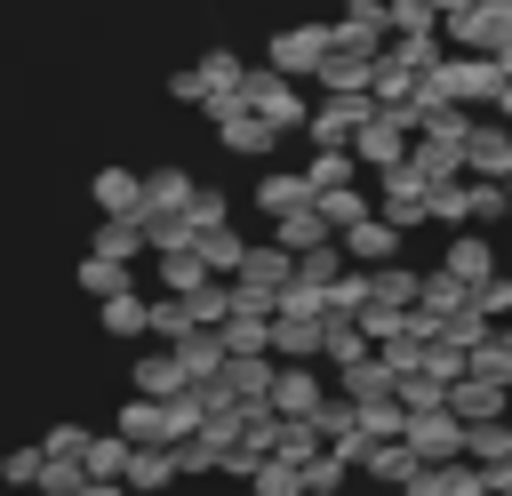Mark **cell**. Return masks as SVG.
Returning a JSON list of instances; mask_svg holds the SVG:
<instances>
[{
    "label": "cell",
    "mask_w": 512,
    "mask_h": 496,
    "mask_svg": "<svg viewBox=\"0 0 512 496\" xmlns=\"http://www.w3.org/2000/svg\"><path fill=\"white\" fill-rule=\"evenodd\" d=\"M440 80H448V104H488V112H504L512 104V48H496V56H440Z\"/></svg>",
    "instance_id": "cell-1"
},
{
    "label": "cell",
    "mask_w": 512,
    "mask_h": 496,
    "mask_svg": "<svg viewBox=\"0 0 512 496\" xmlns=\"http://www.w3.org/2000/svg\"><path fill=\"white\" fill-rule=\"evenodd\" d=\"M440 48H472V56H496L512 48V0H464L440 16Z\"/></svg>",
    "instance_id": "cell-2"
},
{
    "label": "cell",
    "mask_w": 512,
    "mask_h": 496,
    "mask_svg": "<svg viewBox=\"0 0 512 496\" xmlns=\"http://www.w3.org/2000/svg\"><path fill=\"white\" fill-rule=\"evenodd\" d=\"M368 112H376V104H368V88H320V104H304V120H296V128H304L312 144H352V128H360Z\"/></svg>",
    "instance_id": "cell-3"
},
{
    "label": "cell",
    "mask_w": 512,
    "mask_h": 496,
    "mask_svg": "<svg viewBox=\"0 0 512 496\" xmlns=\"http://www.w3.org/2000/svg\"><path fill=\"white\" fill-rule=\"evenodd\" d=\"M240 104H248V112H264L272 128H296V120H304V88H296L288 72H272V64L240 72Z\"/></svg>",
    "instance_id": "cell-4"
},
{
    "label": "cell",
    "mask_w": 512,
    "mask_h": 496,
    "mask_svg": "<svg viewBox=\"0 0 512 496\" xmlns=\"http://www.w3.org/2000/svg\"><path fill=\"white\" fill-rule=\"evenodd\" d=\"M400 440H408V456H416V464L464 456V424L448 416V400H440V408H408V416H400Z\"/></svg>",
    "instance_id": "cell-5"
},
{
    "label": "cell",
    "mask_w": 512,
    "mask_h": 496,
    "mask_svg": "<svg viewBox=\"0 0 512 496\" xmlns=\"http://www.w3.org/2000/svg\"><path fill=\"white\" fill-rule=\"evenodd\" d=\"M368 64H376V40L328 32V40H320V64H312V80H320V88H368Z\"/></svg>",
    "instance_id": "cell-6"
},
{
    "label": "cell",
    "mask_w": 512,
    "mask_h": 496,
    "mask_svg": "<svg viewBox=\"0 0 512 496\" xmlns=\"http://www.w3.org/2000/svg\"><path fill=\"white\" fill-rule=\"evenodd\" d=\"M216 144H224L232 160H272L280 128H272L264 112H248V104H224V112H216Z\"/></svg>",
    "instance_id": "cell-7"
},
{
    "label": "cell",
    "mask_w": 512,
    "mask_h": 496,
    "mask_svg": "<svg viewBox=\"0 0 512 496\" xmlns=\"http://www.w3.org/2000/svg\"><path fill=\"white\" fill-rule=\"evenodd\" d=\"M336 248H344V264H384V256H400V248H408V232H400V224H384V216L368 208V216L336 224Z\"/></svg>",
    "instance_id": "cell-8"
},
{
    "label": "cell",
    "mask_w": 512,
    "mask_h": 496,
    "mask_svg": "<svg viewBox=\"0 0 512 496\" xmlns=\"http://www.w3.org/2000/svg\"><path fill=\"white\" fill-rule=\"evenodd\" d=\"M456 160H464L472 176H512V128H504V120H464Z\"/></svg>",
    "instance_id": "cell-9"
},
{
    "label": "cell",
    "mask_w": 512,
    "mask_h": 496,
    "mask_svg": "<svg viewBox=\"0 0 512 496\" xmlns=\"http://www.w3.org/2000/svg\"><path fill=\"white\" fill-rule=\"evenodd\" d=\"M320 40H328V24H288V32H272V72H288V80H312V64H320Z\"/></svg>",
    "instance_id": "cell-10"
},
{
    "label": "cell",
    "mask_w": 512,
    "mask_h": 496,
    "mask_svg": "<svg viewBox=\"0 0 512 496\" xmlns=\"http://www.w3.org/2000/svg\"><path fill=\"white\" fill-rule=\"evenodd\" d=\"M264 352H272V360H320V320L272 312V320H264Z\"/></svg>",
    "instance_id": "cell-11"
},
{
    "label": "cell",
    "mask_w": 512,
    "mask_h": 496,
    "mask_svg": "<svg viewBox=\"0 0 512 496\" xmlns=\"http://www.w3.org/2000/svg\"><path fill=\"white\" fill-rule=\"evenodd\" d=\"M232 280H240V288H288V280H296V256H288V248H272V240H264V248L248 240V248H240V264H232Z\"/></svg>",
    "instance_id": "cell-12"
},
{
    "label": "cell",
    "mask_w": 512,
    "mask_h": 496,
    "mask_svg": "<svg viewBox=\"0 0 512 496\" xmlns=\"http://www.w3.org/2000/svg\"><path fill=\"white\" fill-rule=\"evenodd\" d=\"M120 488H128V496H160V488H176V456H168V448H128Z\"/></svg>",
    "instance_id": "cell-13"
},
{
    "label": "cell",
    "mask_w": 512,
    "mask_h": 496,
    "mask_svg": "<svg viewBox=\"0 0 512 496\" xmlns=\"http://www.w3.org/2000/svg\"><path fill=\"white\" fill-rule=\"evenodd\" d=\"M184 192H192V176H184V168H152V176H144V200H136V224L176 216V208H184Z\"/></svg>",
    "instance_id": "cell-14"
},
{
    "label": "cell",
    "mask_w": 512,
    "mask_h": 496,
    "mask_svg": "<svg viewBox=\"0 0 512 496\" xmlns=\"http://www.w3.org/2000/svg\"><path fill=\"white\" fill-rule=\"evenodd\" d=\"M448 416H456V424L504 416V384H488V376H456V384H448Z\"/></svg>",
    "instance_id": "cell-15"
},
{
    "label": "cell",
    "mask_w": 512,
    "mask_h": 496,
    "mask_svg": "<svg viewBox=\"0 0 512 496\" xmlns=\"http://www.w3.org/2000/svg\"><path fill=\"white\" fill-rule=\"evenodd\" d=\"M368 208H376V200H368V184H352V176H344V184H320V192H312V216H320L328 232H336V224H352V216H368Z\"/></svg>",
    "instance_id": "cell-16"
},
{
    "label": "cell",
    "mask_w": 512,
    "mask_h": 496,
    "mask_svg": "<svg viewBox=\"0 0 512 496\" xmlns=\"http://www.w3.org/2000/svg\"><path fill=\"white\" fill-rule=\"evenodd\" d=\"M96 320H104V336H144V288L128 280V288H112V296H96Z\"/></svg>",
    "instance_id": "cell-17"
},
{
    "label": "cell",
    "mask_w": 512,
    "mask_h": 496,
    "mask_svg": "<svg viewBox=\"0 0 512 496\" xmlns=\"http://www.w3.org/2000/svg\"><path fill=\"white\" fill-rule=\"evenodd\" d=\"M464 376H488V384H504V392H512V336H504V328H488L480 344H464Z\"/></svg>",
    "instance_id": "cell-18"
},
{
    "label": "cell",
    "mask_w": 512,
    "mask_h": 496,
    "mask_svg": "<svg viewBox=\"0 0 512 496\" xmlns=\"http://www.w3.org/2000/svg\"><path fill=\"white\" fill-rule=\"evenodd\" d=\"M128 384H136L144 400H168V392L184 384V368H176V352H168V344H152V352H136V368H128Z\"/></svg>",
    "instance_id": "cell-19"
},
{
    "label": "cell",
    "mask_w": 512,
    "mask_h": 496,
    "mask_svg": "<svg viewBox=\"0 0 512 496\" xmlns=\"http://www.w3.org/2000/svg\"><path fill=\"white\" fill-rule=\"evenodd\" d=\"M120 440H128V448H168V424H160V400H144V392H128V400H120Z\"/></svg>",
    "instance_id": "cell-20"
},
{
    "label": "cell",
    "mask_w": 512,
    "mask_h": 496,
    "mask_svg": "<svg viewBox=\"0 0 512 496\" xmlns=\"http://www.w3.org/2000/svg\"><path fill=\"white\" fill-rule=\"evenodd\" d=\"M448 272H456L464 288L488 280V272H496V240H488V232H456V240H448Z\"/></svg>",
    "instance_id": "cell-21"
},
{
    "label": "cell",
    "mask_w": 512,
    "mask_h": 496,
    "mask_svg": "<svg viewBox=\"0 0 512 496\" xmlns=\"http://www.w3.org/2000/svg\"><path fill=\"white\" fill-rule=\"evenodd\" d=\"M168 352H176L184 384H192V376H216V368H224V344H216V328H184V336H176Z\"/></svg>",
    "instance_id": "cell-22"
},
{
    "label": "cell",
    "mask_w": 512,
    "mask_h": 496,
    "mask_svg": "<svg viewBox=\"0 0 512 496\" xmlns=\"http://www.w3.org/2000/svg\"><path fill=\"white\" fill-rule=\"evenodd\" d=\"M136 200H144V176L136 168H96V208L104 216H136Z\"/></svg>",
    "instance_id": "cell-23"
},
{
    "label": "cell",
    "mask_w": 512,
    "mask_h": 496,
    "mask_svg": "<svg viewBox=\"0 0 512 496\" xmlns=\"http://www.w3.org/2000/svg\"><path fill=\"white\" fill-rule=\"evenodd\" d=\"M304 200H312V184H304L296 168H264V176H256V208H264V216H280V208H304Z\"/></svg>",
    "instance_id": "cell-24"
},
{
    "label": "cell",
    "mask_w": 512,
    "mask_h": 496,
    "mask_svg": "<svg viewBox=\"0 0 512 496\" xmlns=\"http://www.w3.org/2000/svg\"><path fill=\"white\" fill-rule=\"evenodd\" d=\"M192 248H200V272H216V280H232V264H240V232L232 224H208V232H192Z\"/></svg>",
    "instance_id": "cell-25"
},
{
    "label": "cell",
    "mask_w": 512,
    "mask_h": 496,
    "mask_svg": "<svg viewBox=\"0 0 512 496\" xmlns=\"http://www.w3.org/2000/svg\"><path fill=\"white\" fill-rule=\"evenodd\" d=\"M464 456H472V464H512V424H504V416L464 424Z\"/></svg>",
    "instance_id": "cell-26"
},
{
    "label": "cell",
    "mask_w": 512,
    "mask_h": 496,
    "mask_svg": "<svg viewBox=\"0 0 512 496\" xmlns=\"http://www.w3.org/2000/svg\"><path fill=\"white\" fill-rule=\"evenodd\" d=\"M176 224H184V232H208V224H232V200H224L216 184H192V192H184V208H176Z\"/></svg>",
    "instance_id": "cell-27"
},
{
    "label": "cell",
    "mask_w": 512,
    "mask_h": 496,
    "mask_svg": "<svg viewBox=\"0 0 512 496\" xmlns=\"http://www.w3.org/2000/svg\"><path fill=\"white\" fill-rule=\"evenodd\" d=\"M152 256H160V288H168V296H184L192 280H208V272H200V248H192V240H168V248H152Z\"/></svg>",
    "instance_id": "cell-28"
},
{
    "label": "cell",
    "mask_w": 512,
    "mask_h": 496,
    "mask_svg": "<svg viewBox=\"0 0 512 496\" xmlns=\"http://www.w3.org/2000/svg\"><path fill=\"white\" fill-rule=\"evenodd\" d=\"M120 464H128V440L120 432H88L80 440V472L88 480H120Z\"/></svg>",
    "instance_id": "cell-29"
},
{
    "label": "cell",
    "mask_w": 512,
    "mask_h": 496,
    "mask_svg": "<svg viewBox=\"0 0 512 496\" xmlns=\"http://www.w3.org/2000/svg\"><path fill=\"white\" fill-rule=\"evenodd\" d=\"M320 232H328V224L312 216V200H304V208H280V216H272V248H288V256H296V248H312Z\"/></svg>",
    "instance_id": "cell-30"
},
{
    "label": "cell",
    "mask_w": 512,
    "mask_h": 496,
    "mask_svg": "<svg viewBox=\"0 0 512 496\" xmlns=\"http://www.w3.org/2000/svg\"><path fill=\"white\" fill-rule=\"evenodd\" d=\"M96 256L136 264V256H144V224H136V216H104V224H96Z\"/></svg>",
    "instance_id": "cell-31"
},
{
    "label": "cell",
    "mask_w": 512,
    "mask_h": 496,
    "mask_svg": "<svg viewBox=\"0 0 512 496\" xmlns=\"http://www.w3.org/2000/svg\"><path fill=\"white\" fill-rule=\"evenodd\" d=\"M296 480H304V488H312V496H336V488H344V480H352V464H344V456H336V448H312V456H304V464H296Z\"/></svg>",
    "instance_id": "cell-32"
},
{
    "label": "cell",
    "mask_w": 512,
    "mask_h": 496,
    "mask_svg": "<svg viewBox=\"0 0 512 496\" xmlns=\"http://www.w3.org/2000/svg\"><path fill=\"white\" fill-rule=\"evenodd\" d=\"M248 496H304V480H296L288 456H256L248 464Z\"/></svg>",
    "instance_id": "cell-33"
},
{
    "label": "cell",
    "mask_w": 512,
    "mask_h": 496,
    "mask_svg": "<svg viewBox=\"0 0 512 496\" xmlns=\"http://www.w3.org/2000/svg\"><path fill=\"white\" fill-rule=\"evenodd\" d=\"M392 400H400V416H408V408H440V400H448V384H440V376H424V368H400V376H392Z\"/></svg>",
    "instance_id": "cell-34"
},
{
    "label": "cell",
    "mask_w": 512,
    "mask_h": 496,
    "mask_svg": "<svg viewBox=\"0 0 512 496\" xmlns=\"http://www.w3.org/2000/svg\"><path fill=\"white\" fill-rule=\"evenodd\" d=\"M344 176H360V160H352L344 144H312V168H304V184L320 192V184H344Z\"/></svg>",
    "instance_id": "cell-35"
},
{
    "label": "cell",
    "mask_w": 512,
    "mask_h": 496,
    "mask_svg": "<svg viewBox=\"0 0 512 496\" xmlns=\"http://www.w3.org/2000/svg\"><path fill=\"white\" fill-rule=\"evenodd\" d=\"M192 72H200V96H208V88H232V96H240V72H248V64H240L232 48H208Z\"/></svg>",
    "instance_id": "cell-36"
},
{
    "label": "cell",
    "mask_w": 512,
    "mask_h": 496,
    "mask_svg": "<svg viewBox=\"0 0 512 496\" xmlns=\"http://www.w3.org/2000/svg\"><path fill=\"white\" fill-rule=\"evenodd\" d=\"M336 264H344V248H336V232H320L312 248H296V280H312V288H320V280H328Z\"/></svg>",
    "instance_id": "cell-37"
},
{
    "label": "cell",
    "mask_w": 512,
    "mask_h": 496,
    "mask_svg": "<svg viewBox=\"0 0 512 496\" xmlns=\"http://www.w3.org/2000/svg\"><path fill=\"white\" fill-rule=\"evenodd\" d=\"M80 288H88V296H112V288H128V264L88 248V256H80Z\"/></svg>",
    "instance_id": "cell-38"
},
{
    "label": "cell",
    "mask_w": 512,
    "mask_h": 496,
    "mask_svg": "<svg viewBox=\"0 0 512 496\" xmlns=\"http://www.w3.org/2000/svg\"><path fill=\"white\" fill-rule=\"evenodd\" d=\"M328 32H352V40H384V0H344V16Z\"/></svg>",
    "instance_id": "cell-39"
},
{
    "label": "cell",
    "mask_w": 512,
    "mask_h": 496,
    "mask_svg": "<svg viewBox=\"0 0 512 496\" xmlns=\"http://www.w3.org/2000/svg\"><path fill=\"white\" fill-rule=\"evenodd\" d=\"M32 488H40V496H72V488H80V456H40Z\"/></svg>",
    "instance_id": "cell-40"
},
{
    "label": "cell",
    "mask_w": 512,
    "mask_h": 496,
    "mask_svg": "<svg viewBox=\"0 0 512 496\" xmlns=\"http://www.w3.org/2000/svg\"><path fill=\"white\" fill-rule=\"evenodd\" d=\"M440 8L432 0H384V32H432Z\"/></svg>",
    "instance_id": "cell-41"
},
{
    "label": "cell",
    "mask_w": 512,
    "mask_h": 496,
    "mask_svg": "<svg viewBox=\"0 0 512 496\" xmlns=\"http://www.w3.org/2000/svg\"><path fill=\"white\" fill-rule=\"evenodd\" d=\"M488 328H496V320H480L472 304H456V312H440V336H448V344H480Z\"/></svg>",
    "instance_id": "cell-42"
},
{
    "label": "cell",
    "mask_w": 512,
    "mask_h": 496,
    "mask_svg": "<svg viewBox=\"0 0 512 496\" xmlns=\"http://www.w3.org/2000/svg\"><path fill=\"white\" fill-rule=\"evenodd\" d=\"M32 472H40V448H8V456H0V480H8V488H32Z\"/></svg>",
    "instance_id": "cell-43"
},
{
    "label": "cell",
    "mask_w": 512,
    "mask_h": 496,
    "mask_svg": "<svg viewBox=\"0 0 512 496\" xmlns=\"http://www.w3.org/2000/svg\"><path fill=\"white\" fill-rule=\"evenodd\" d=\"M80 440H88V424H56V432L40 440V456H80Z\"/></svg>",
    "instance_id": "cell-44"
},
{
    "label": "cell",
    "mask_w": 512,
    "mask_h": 496,
    "mask_svg": "<svg viewBox=\"0 0 512 496\" xmlns=\"http://www.w3.org/2000/svg\"><path fill=\"white\" fill-rule=\"evenodd\" d=\"M168 96H176V104H200V72H192V64H184V72H168Z\"/></svg>",
    "instance_id": "cell-45"
},
{
    "label": "cell",
    "mask_w": 512,
    "mask_h": 496,
    "mask_svg": "<svg viewBox=\"0 0 512 496\" xmlns=\"http://www.w3.org/2000/svg\"><path fill=\"white\" fill-rule=\"evenodd\" d=\"M72 496H128V488H120V480H88V472H80V488H72Z\"/></svg>",
    "instance_id": "cell-46"
},
{
    "label": "cell",
    "mask_w": 512,
    "mask_h": 496,
    "mask_svg": "<svg viewBox=\"0 0 512 496\" xmlns=\"http://www.w3.org/2000/svg\"><path fill=\"white\" fill-rule=\"evenodd\" d=\"M336 496H344V488H336Z\"/></svg>",
    "instance_id": "cell-47"
}]
</instances>
